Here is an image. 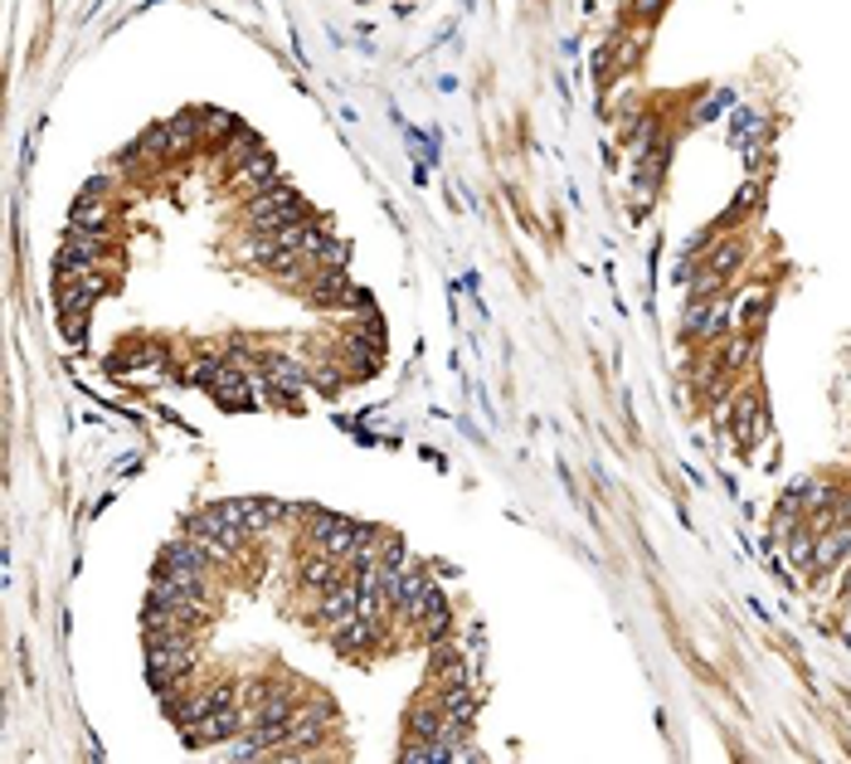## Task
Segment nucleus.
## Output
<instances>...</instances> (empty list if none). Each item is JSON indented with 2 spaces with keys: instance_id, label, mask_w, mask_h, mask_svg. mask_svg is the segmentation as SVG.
<instances>
[{
  "instance_id": "4468645a",
  "label": "nucleus",
  "mask_w": 851,
  "mask_h": 764,
  "mask_svg": "<svg viewBox=\"0 0 851 764\" xmlns=\"http://www.w3.org/2000/svg\"><path fill=\"white\" fill-rule=\"evenodd\" d=\"M438 706H443V716H448V721L468 726L472 721V687H468V682H462V687H438Z\"/></svg>"
},
{
  "instance_id": "ddd939ff",
  "label": "nucleus",
  "mask_w": 851,
  "mask_h": 764,
  "mask_svg": "<svg viewBox=\"0 0 851 764\" xmlns=\"http://www.w3.org/2000/svg\"><path fill=\"white\" fill-rule=\"evenodd\" d=\"M282 502H268V497H254V502H244V531H248V541H258V536H268L272 526H282Z\"/></svg>"
},
{
  "instance_id": "423d86ee",
  "label": "nucleus",
  "mask_w": 851,
  "mask_h": 764,
  "mask_svg": "<svg viewBox=\"0 0 851 764\" xmlns=\"http://www.w3.org/2000/svg\"><path fill=\"white\" fill-rule=\"evenodd\" d=\"M346 575H350V565H346V560L326 555L322 546H312V550H306V555L298 560V580L306 584V589H316V594H322V589H332V584H336V580H346Z\"/></svg>"
},
{
  "instance_id": "9d476101",
  "label": "nucleus",
  "mask_w": 851,
  "mask_h": 764,
  "mask_svg": "<svg viewBox=\"0 0 851 764\" xmlns=\"http://www.w3.org/2000/svg\"><path fill=\"white\" fill-rule=\"evenodd\" d=\"M443 726H448V716H443L438 696H434V701H414V706H408V716H404V740H408V745H424V740L443 735Z\"/></svg>"
},
{
  "instance_id": "6e6552de",
  "label": "nucleus",
  "mask_w": 851,
  "mask_h": 764,
  "mask_svg": "<svg viewBox=\"0 0 851 764\" xmlns=\"http://www.w3.org/2000/svg\"><path fill=\"white\" fill-rule=\"evenodd\" d=\"M350 292H356V283H350V273H346V263L340 268H316V278H312V288L302 292V297H312L316 307H340V302L350 297Z\"/></svg>"
},
{
  "instance_id": "1a4fd4ad",
  "label": "nucleus",
  "mask_w": 851,
  "mask_h": 764,
  "mask_svg": "<svg viewBox=\"0 0 851 764\" xmlns=\"http://www.w3.org/2000/svg\"><path fill=\"white\" fill-rule=\"evenodd\" d=\"M278 181V161L268 156V146L258 156H248L244 166H234L229 171V190H238V195H258L264 186H272Z\"/></svg>"
},
{
  "instance_id": "2eb2a0df",
  "label": "nucleus",
  "mask_w": 851,
  "mask_h": 764,
  "mask_svg": "<svg viewBox=\"0 0 851 764\" xmlns=\"http://www.w3.org/2000/svg\"><path fill=\"white\" fill-rule=\"evenodd\" d=\"M200 117H204V137H214V142H229L238 132V122L229 117V112H220V108H204Z\"/></svg>"
},
{
  "instance_id": "20e7f679",
  "label": "nucleus",
  "mask_w": 851,
  "mask_h": 764,
  "mask_svg": "<svg viewBox=\"0 0 851 764\" xmlns=\"http://www.w3.org/2000/svg\"><path fill=\"white\" fill-rule=\"evenodd\" d=\"M350 619H360V584L356 580H336L332 589L316 594V623L326 628V633H336V628H346Z\"/></svg>"
},
{
  "instance_id": "f03ea898",
  "label": "nucleus",
  "mask_w": 851,
  "mask_h": 764,
  "mask_svg": "<svg viewBox=\"0 0 851 764\" xmlns=\"http://www.w3.org/2000/svg\"><path fill=\"white\" fill-rule=\"evenodd\" d=\"M298 220H312V215H306V200L292 186L272 181V186L258 190V195H248V224H254V229L278 234V229H288V224H298Z\"/></svg>"
},
{
  "instance_id": "f257e3e1",
  "label": "nucleus",
  "mask_w": 851,
  "mask_h": 764,
  "mask_svg": "<svg viewBox=\"0 0 851 764\" xmlns=\"http://www.w3.org/2000/svg\"><path fill=\"white\" fill-rule=\"evenodd\" d=\"M200 667V648L195 638H166V643H146V677H152V692L161 696H176L195 677Z\"/></svg>"
},
{
  "instance_id": "0eeeda50",
  "label": "nucleus",
  "mask_w": 851,
  "mask_h": 764,
  "mask_svg": "<svg viewBox=\"0 0 851 764\" xmlns=\"http://www.w3.org/2000/svg\"><path fill=\"white\" fill-rule=\"evenodd\" d=\"M380 638H384V623L350 619L346 628H336V633H332V648H336V653H346V658H366V653L380 648Z\"/></svg>"
},
{
  "instance_id": "f8f14e48",
  "label": "nucleus",
  "mask_w": 851,
  "mask_h": 764,
  "mask_svg": "<svg viewBox=\"0 0 851 764\" xmlns=\"http://www.w3.org/2000/svg\"><path fill=\"white\" fill-rule=\"evenodd\" d=\"M166 137H170V161H176V156H186L195 142H204V117L200 112H180V117L166 122Z\"/></svg>"
},
{
  "instance_id": "9b49d317",
  "label": "nucleus",
  "mask_w": 851,
  "mask_h": 764,
  "mask_svg": "<svg viewBox=\"0 0 851 764\" xmlns=\"http://www.w3.org/2000/svg\"><path fill=\"white\" fill-rule=\"evenodd\" d=\"M74 224H78V229L112 234V195H93V190H83V195L74 200Z\"/></svg>"
},
{
  "instance_id": "39448f33",
  "label": "nucleus",
  "mask_w": 851,
  "mask_h": 764,
  "mask_svg": "<svg viewBox=\"0 0 851 764\" xmlns=\"http://www.w3.org/2000/svg\"><path fill=\"white\" fill-rule=\"evenodd\" d=\"M161 570H180V575H204V580H214L220 560L210 555V546H204L200 536H180V541H170V546L161 550Z\"/></svg>"
},
{
  "instance_id": "7ed1b4c3",
  "label": "nucleus",
  "mask_w": 851,
  "mask_h": 764,
  "mask_svg": "<svg viewBox=\"0 0 851 764\" xmlns=\"http://www.w3.org/2000/svg\"><path fill=\"white\" fill-rule=\"evenodd\" d=\"M59 268H117L112 234L78 229V224H68V234L59 239Z\"/></svg>"
}]
</instances>
